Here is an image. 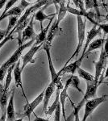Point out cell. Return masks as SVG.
<instances>
[{
  "mask_svg": "<svg viewBox=\"0 0 108 121\" xmlns=\"http://www.w3.org/2000/svg\"><path fill=\"white\" fill-rule=\"evenodd\" d=\"M56 6V11H57V16L56 19V22L52 26H50V28L48 30V35H47V38L45 42L48 43V44H52V42L53 39L56 37V36L60 32V23L63 20L64 18L65 17L66 14H67V9H66L65 5V0H60V2L57 4H54Z\"/></svg>",
  "mask_w": 108,
  "mask_h": 121,
  "instance_id": "cell-1",
  "label": "cell"
},
{
  "mask_svg": "<svg viewBox=\"0 0 108 121\" xmlns=\"http://www.w3.org/2000/svg\"><path fill=\"white\" fill-rule=\"evenodd\" d=\"M35 42V39H32V40H28V41L23 43L21 45H19L18 48L14 52V53L10 56V58L7 61H5L3 65L0 66V83H2L4 80L6 74L7 73V69L11 65L16 64V62L19 60V58L22 56L23 52L24 51V49H26L27 48L32 46Z\"/></svg>",
  "mask_w": 108,
  "mask_h": 121,
  "instance_id": "cell-2",
  "label": "cell"
},
{
  "mask_svg": "<svg viewBox=\"0 0 108 121\" xmlns=\"http://www.w3.org/2000/svg\"><path fill=\"white\" fill-rule=\"evenodd\" d=\"M87 82V86H86V91L84 94V96L81 101L79 102L77 106H73V111L71 113L68 119H66V121H72L73 118V115L76 113H79V111L82 109V107L85 105V103L87 102L89 99H93L94 97L96 96V93H97L98 87L101 84L100 82Z\"/></svg>",
  "mask_w": 108,
  "mask_h": 121,
  "instance_id": "cell-3",
  "label": "cell"
},
{
  "mask_svg": "<svg viewBox=\"0 0 108 121\" xmlns=\"http://www.w3.org/2000/svg\"><path fill=\"white\" fill-rule=\"evenodd\" d=\"M77 23H78V44L77 48L70 58L69 59L65 65H68L70 62V60L75 57H78V54L80 52V50L82 49L84 44V40L86 39V20H83L82 16H77Z\"/></svg>",
  "mask_w": 108,
  "mask_h": 121,
  "instance_id": "cell-4",
  "label": "cell"
},
{
  "mask_svg": "<svg viewBox=\"0 0 108 121\" xmlns=\"http://www.w3.org/2000/svg\"><path fill=\"white\" fill-rule=\"evenodd\" d=\"M107 95H103L100 97H96V98L90 99L85 103V112H84V116L82 118V121H86L87 118L90 115L93 113L94 111L99 106L100 104H102L103 102H105L107 100Z\"/></svg>",
  "mask_w": 108,
  "mask_h": 121,
  "instance_id": "cell-5",
  "label": "cell"
},
{
  "mask_svg": "<svg viewBox=\"0 0 108 121\" xmlns=\"http://www.w3.org/2000/svg\"><path fill=\"white\" fill-rule=\"evenodd\" d=\"M107 59L106 57V55L104 53L103 48H101V52H100L99 59L98 61H95V82H103V73L106 69V64L107 62Z\"/></svg>",
  "mask_w": 108,
  "mask_h": 121,
  "instance_id": "cell-6",
  "label": "cell"
},
{
  "mask_svg": "<svg viewBox=\"0 0 108 121\" xmlns=\"http://www.w3.org/2000/svg\"><path fill=\"white\" fill-rule=\"evenodd\" d=\"M51 44H48L47 42H44L43 44V48L46 52V55H47V58H48V69L50 71V74H51V80L52 82H53L56 83L58 82L60 80V76L58 75L57 72H56V69L54 67V65L52 63V55H51Z\"/></svg>",
  "mask_w": 108,
  "mask_h": 121,
  "instance_id": "cell-7",
  "label": "cell"
},
{
  "mask_svg": "<svg viewBox=\"0 0 108 121\" xmlns=\"http://www.w3.org/2000/svg\"><path fill=\"white\" fill-rule=\"evenodd\" d=\"M44 95V90L36 97V99H34V100L32 101V103H27V104L25 105L24 107H23V111H24V112H23V114L22 115L23 118V117L27 116V118H28V120H30L31 115L32 114L35 109H36V107L40 104L41 102L43 101Z\"/></svg>",
  "mask_w": 108,
  "mask_h": 121,
  "instance_id": "cell-8",
  "label": "cell"
},
{
  "mask_svg": "<svg viewBox=\"0 0 108 121\" xmlns=\"http://www.w3.org/2000/svg\"><path fill=\"white\" fill-rule=\"evenodd\" d=\"M35 14V13H34ZM34 14L32 15V18L30 19V22L28 23V24L26 26V28L23 30L22 32V37H21V41H20V45L23 43L28 41V40H32V39H35L36 36V34L34 31Z\"/></svg>",
  "mask_w": 108,
  "mask_h": 121,
  "instance_id": "cell-9",
  "label": "cell"
},
{
  "mask_svg": "<svg viewBox=\"0 0 108 121\" xmlns=\"http://www.w3.org/2000/svg\"><path fill=\"white\" fill-rule=\"evenodd\" d=\"M42 44H38V45H36V44H33L32 46H31L29 51L27 52L25 55H23L22 56V65H21V69L23 71L24 68L26 67V65L28 63H34V56L36 54V52L40 49V48L42 47Z\"/></svg>",
  "mask_w": 108,
  "mask_h": 121,
  "instance_id": "cell-10",
  "label": "cell"
},
{
  "mask_svg": "<svg viewBox=\"0 0 108 121\" xmlns=\"http://www.w3.org/2000/svg\"><path fill=\"white\" fill-rule=\"evenodd\" d=\"M21 64H20V60H18L15 64V67H14L13 69V75H14V80H15V84L16 87H20L21 91H22V93L23 95V97L26 99L27 103H28V100H27V97H26V94L24 92V90H23V82H22V73L23 70L21 69Z\"/></svg>",
  "mask_w": 108,
  "mask_h": 121,
  "instance_id": "cell-11",
  "label": "cell"
},
{
  "mask_svg": "<svg viewBox=\"0 0 108 121\" xmlns=\"http://www.w3.org/2000/svg\"><path fill=\"white\" fill-rule=\"evenodd\" d=\"M85 56L81 55L79 58L74 60L73 62H71L70 64H68L66 65H64V67L60 70V72H57L58 75H63L65 73H71V74H74L75 72H77V69L79 67H81L82 62L84 60Z\"/></svg>",
  "mask_w": 108,
  "mask_h": 121,
  "instance_id": "cell-12",
  "label": "cell"
},
{
  "mask_svg": "<svg viewBox=\"0 0 108 121\" xmlns=\"http://www.w3.org/2000/svg\"><path fill=\"white\" fill-rule=\"evenodd\" d=\"M56 91V83L51 81L49 85L47 86V88L44 90V98H43V112L45 113L48 109V103H49L50 98L52 97V95H53V93Z\"/></svg>",
  "mask_w": 108,
  "mask_h": 121,
  "instance_id": "cell-13",
  "label": "cell"
},
{
  "mask_svg": "<svg viewBox=\"0 0 108 121\" xmlns=\"http://www.w3.org/2000/svg\"><path fill=\"white\" fill-rule=\"evenodd\" d=\"M15 88L14 87L11 90V95L7 103V107L6 109L7 112V121H14L15 120V103H14V99H15Z\"/></svg>",
  "mask_w": 108,
  "mask_h": 121,
  "instance_id": "cell-14",
  "label": "cell"
},
{
  "mask_svg": "<svg viewBox=\"0 0 108 121\" xmlns=\"http://www.w3.org/2000/svg\"><path fill=\"white\" fill-rule=\"evenodd\" d=\"M70 81H71V78H69L66 80V82L65 86L62 88L61 92H60V107H61V112H62V116L64 117L65 121H66V116H65V103L66 99L68 98V89L70 85Z\"/></svg>",
  "mask_w": 108,
  "mask_h": 121,
  "instance_id": "cell-15",
  "label": "cell"
},
{
  "mask_svg": "<svg viewBox=\"0 0 108 121\" xmlns=\"http://www.w3.org/2000/svg\"><path fill=\"white\" fill-rule=\"evenodd\" d=\"M66 9H67V12L70 13V14L75 15L77 16L85 17L86 19H89L94 25H96V26L99 25V23H98L97 21H95V19H93V18L91 17V15H92L91 12H87V11H86V12H83V11H80V10H78V8H73V7H71L69 6V3H68V4L66 5Z\"/></svg>",
  "mask_w": 108,
  "mask_h": 121,
  "instance_id": "cell-16",
  "label": "cell"
},
{
  "mask_svg": "<svg viewBox=\"0 0 108 121\" xmlns=\"http://www.w3.org/2000/svg\"><path fill=\"white\" fill-rule=\"evenodd\" d=\"M101 29H100L99 27H97L96 25H94L93 28H92L89 32H87V36H86V42L84 45V48H83V51H82V56H86V51L87 49L88 46H89L90 43L92 41V40L95 39L96 36H98L99 35H100L101 33Z\"/></svg>",
  "mask_w": 108,
  "mask_h": 121,
  "instance_id": "cell-17",
  "label": "cell"
},
{
  "mask_svg": "<svg viewBox=\"0 0 108 121\" xmlns=\"http://www.w3.org/2000/svg\"><path fill=\"white\" fill-rule=\"evenodd\" d=\"M55 16H56V14H55L50 19H49V23L46 26L45 28H43L40 30V32L39 33L38 35H36V38H35V42H34V44L36 45H38V44H44L46 40V38H47V35H48V30L50 28V26L52 25V20L54 19Z\"/></svg>",
  "mask_w": 108,
  "mask_h": 121,
  "instance_id": "cell-18",
  "label": "cell"
},
{
  "mask_svg": "<svg viewBox=\"0 0 108 121\" xmlns=\"http://www.w3.org/2000/svg\"><path fill=\"white\" fill-rule=\"evenodd\" d=\"M105 42V39L101 38V39H96V40H93L90 43L89 46H88L87 49L86 51V55H87L88 53H90L91 52L97 50L99 48H101L103 46V44Z\"/></svg>",
  "mask_w": 108,
  "mask_h": 121,
  "instance_id": "cell-19",
  "label": "cell"
},
{
  "mask_svg": "<svg viewBox=\"0 0 108 121\" xmlns=\"http://www.w3.org/2000/svg\"><path fill=\"white\" fill-rule=\"evenodd\" d=\"M77 72H78V74L80 78H82V79L86 80V82H93L95 81V77L90 73L89 72L86 71L85 69H83L82 68L79 67L78 69H77Z\"/></svg>",
  "mask_w": 108,
  "mask_h": 121,
  "instance_id": "cell-20",
  "label": "cell"
},
{
  "mask_svg": "<svg viewBox=\"0 0 108 121\" xmlns=\"http://www.w3.org/2000/svg\"><path fill=\"white\" fill-rule=\"evenodd\" d=\"M8 19V26H7V28L6 29V32L7 34L8 35L9 32H11V30L13 29L14 27L16 25L17 22H18L19 19V16H15V15H11V16L7 17Z\"/></svg>",
  "mask_w": 108,
  "mask_h": 121,
  "instance_id": "cell-21",
  "label": "cell"
},
{
  "mask_svg": "<svg viewBox=\"0 0 108 121\" xmlns=\"http://www.w3.org/2000/svg\"><path fill=\"white\" fill-rule=\"evenodd\" d=\"M71 78V81H70V85H69V87H73V88L77 89V91L78 92H80L81 94H83V91L79 87V83H80V80H79V78L78 76L74 75V74H72L70 76Z\"/></svg>",
  "mask_w": 108,
  "mask_h": 121,
  "instance_id": "cell-22",
  "label": "cell"
},
{
  "mask_svg": "<svg viewBox=\"0 0 108 121\" xmlns=\"http://www.w3.org/2000/svg\"><path fill=\"white\" fill-rule=\"evenodd\" d=\"M15 26L14 27L12 30L9 32V34L7 35V36H6V37L3 39V40H2V41H0V49H1V48L5 45V44H7V43L8 41H10V40H13V39H14L13 33H15Z\"/></svg>",
  "mask_w": 108,
  "mask_h": 121,
  "instance_id": "cell-23",
  "label": "cell"
},
{
  "mask_svg": "<svg viewBox=\"0 0 108 121\" xmlns=\"http://www.w3.org/2000/svg\"><path fill=\"white\" fill-rule=\"evenodd\" d=\"M75 7H77V8L80 11H83V12H86V10L85 8V5H84V1L83 0H73Z\"/></svg>",
  "mask_w": 108,
  "mask_h": 121,
  "instance_id": "cell-24",
  "label": "cell"
},
{
  "mask_svg": "<svg viewBox=\"0 0 108 121\" xmlns=\"http://www.w3.org/2000/svg\"><path fill=\"white\" fill-rule=\"evenodd\" d=\"M55 116H54V121H60V113H61V107L60 103H59L56 106V109L54 111Z\"/></svg>",
  "mask_w": 108,
  "mask_h": 121,
  "instance_id": "cell-25",
  "label": "cell"
},
{
  "mask_svg": "<svg viewBox=\"0 0 108 121\" xmlns=\"http://www.w3.org/2000/svg\"><path fill=\"white\" fill-rule=\"evenodd\" d=\"M94 3V8L95 10V15L97 19H100V12H99V0H93Z\"/></svg>",
  "mask_w": 108,
  "mask_h": 121,
  "instance_id": "cell-26",
  "label": "cell"
},
{
  "mask_svg": "<svg viewBox=\"0 0 108 121\" xmlns=\"http://www.w3.org/2000/svg\"><path fill=\"white\" fill-rule=\"evenodd\" d=\"M83 1H84V5H85V8L86 11L94 8L93 0H83Z\"/></svg>",
  "mask_w": 108,
  "mask_h": 121,
  "instance_id": "cell-27",
  "label": "cell"
},
{
  "mask_svg": "<svg viewBox=\"0 0 108 121\" xmlns=\"http://www.w3.org/2000/svg\"><path fill=\"white\" fill-rule=\"evenodd\" d=\"M97 27L101 29L102 32H104V34H108V23H99Z\"/></svg>",
  "mask_w": 108,
  "mask_h": 121,
  "instance_id": "cell-28",
  "label": "cell"
},
{
  "mask_svg": "<svg viewBox=\"0 0 108 121\" xmlns=\"http://www.w3.org/2000/svg\"><path fill=\"white\" fill-rule=\"evenodd\" d=\"M103 51H104V53L106 55V57L107 59L108 60V39H105V42L103 44Z\"/></svg>",
  "mask_w": 108,
  "mask_h": 121,
  "instance_id": "cell-29",
  "label": "cell"
},
{
  "mask_svg": "<svg viewBox=\"0 0 108 121\" xmlns=\"http://www.w3.org/2000/svg\"><path fill=\"white\" fill-rule=\"evenodd\" d=\"M7 36V32H6V30L0 29V41H2Z\"/></svg>",
  "mask_w": 108,
  "mask_h": 121,
  "instance_id": "cell-30",
  "label": "cell"
},
{
  "mask_svg": "<svg viewBox=\"0 0 108 121\" xmlns=\"http://www.w3.org/2000/svg\"><path fill=\"white\" fill-rule=\"evenodd\" d=\"M35 116H36V118H35L32 121H49L48 120H47V119H44V118H42V117L37 116L36 115H35Z\"/></svg>",
  "mask_w": 108,
  "mask_h": 121,
  "instance_id": "cell-31",
  "label": "cell"
},
{
  "mask_svg": "<svg viewBox=\"0 0 108 121\" xmlns=\"http://www.w3.org/2000/svg\"><path fill=\"white\" fill-rule=\"evenodd\" d=\"M8 0H0V10L3 8Z\"/></svg>",
  "mask_w": 108,
  "mask_h": 121,
  "instance_id": "cell-32",
  "label": "cell"
},
{
  "mask_svg": "<svg viewBox=\"0 0 108 121\" xmlns=\"http://www.w3.org/2000/svg\"><path fill=\"white\" fill-rule=\"evenodd\" d=\"M108 78V65H107V69H105V70H104V73H103V78Z\"/></svg>",
  "mask_w": 108,
  "mask_h": 121,
  "instance_id": "cell-33",
  "label": "cell"
},
{
  "mask_svg": "<svg viewBox=\"0 0 108 121\" xmlns=\"http://www.w3.org/2000/svg\"><path fill=\"white\" fill-rule=\"evenodd\" d=\"M73 117H74V121H80L79 113H76V114H74Z\"/></svg>",
  "mask_w": 108,
  "mask_h": 121,
  "instance_id": "cell-34",
  "label": "cell"
},
{
  "mask_svg": "<svg viewBox=\"0 0 108 121\" xmlns=\"http://www.w3.org/2000/svg\"><path fill=\"white\" fill-rule=\"evenodd\" d=\"M102 3H103V5L104 7H107V0H102Z\"/></svg>",
  "mask_w": 108,
  "mask_h": 121,
  "instance_id": "cell-35",
  "label": "cell"
},
{
  "mask_svg": "<svg viewBox=\"0 0 108 121\" xmlns=\"http://www.w3.org/2000/svg\"><path fill=\"white\" fill-rule=\"evenodd\" d=\"M27 2H28V3H36V2L37 1V0H26Z\"/></svg>",
  "mask_w": 108,
  "mask_h": 121,
  "instance_id": "cell-36",
  "label": "cell"
},
{
  "mask_svg": "<svg viewBox=\"0 0 108 121\" xmlns=\"http://www.w3.org/2000/svg\"><path fill=\"white\" fill-rule=\"evenodd\" d=\"M105 19H106V21L108 23V13H107V15H106V17H105Z\"/></svg>",
  "mask_w": 108,
  "mask_h": 121,
  "instance_id": "cell-37",
  "label": "cell"
},
{
  "mask_svg": "<svg viewBox=\"0 0 108 121\" xmlns=\"http://www.w3.org/2000/svg\"><path fill=\"white\" fill-rule=\"evenodd\" d=\"M14 121H23V117H22V118H20V119H18V120H15Z\"/></svg>",
  "mask_w": 108,
  "mask_h": 121,
  "instance_id": "cell-38",
  "label": "cell"
},
{
  "mask_svg": "<svg viewBox=\"0 0 108 121\" xmlns=\"http://www.w3.org/2000/svg\"><path fill=\"white\" fill-rule=\"evenodd\" d=\"M107 84H108V82H107Z\"/></svg>",
  "mask_w": 108,
  "mask_h": 121,
  "instance_id": "cell-39",
  "label": "cell"
},
{
  "mask_svg": "<svg viewBox=\"0 0 108 121\" xmlns=\"http://www.w3.org/2000/svg\"><path fill=\"white\" fill-rule=\"evenodd\" d=\"M0 66H1V65H0Z\"/></svg>",
  "mask_w": 108,
  "mask_h": 121,
  "instance_id": "cell-40",
  "label": "cell"
}]
</instances>
